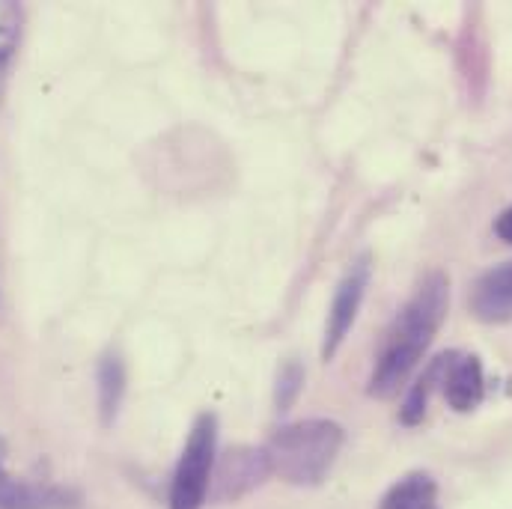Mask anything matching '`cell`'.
<instances>
[{
  "label": "cell",
  "instance_id": "7",
  "mask_svg": "<svg viewBox=\"0 0 512 509\" xmlns=\"http://www.w3.org/2000/svg\"><path fill=\"white\" fill-rule=\"evenodd\" d=\"M468 310L486 325H501L512 319V262H504L477 277L468 292Z\"/></svg>",
  "mask_w": 512,
  "mask_h": 509
},
{
  "label": "cell",
  "instance_id": "11",
  "mask_svg": "<svg viewBox=\"0 0 512 509\" xmlns=\"http://www.w3.org/2000/svg\"><path fill=\"white\" fill-rule=\"evenodd\" d=\"M126 390V370L117 355H108L99 367V408H102V423L108 426L117 417L120 399Z\"/></svg>",
  "mask_w": 512,
  "mask_h": 509
},
{
  "label": "cell",
  "instance_id": "4",
  "mask_svg": "<svg viewBox=\"0 0 512 509\" xmlns=\"http://www.w3.org/2000/svg\"><path fill=\"white\" fill-rule=\"evenodd\" d=\"M268 474H271V465H268L265 450L230 447L212 468L209 498L215 504H236L245 495H251L256 486H262Z\"/></svg>",
  "mask_w": 512,
  "mask_h": 509
},
{
  "label": "cell",
  "instance_id": "9",
  "mask_svg": "<svg viewBox=\"0 0 512 509\" xmlns=\"http://www.w3.org/2000/svg\"><path fill=\"white\" fill-rule=\"evenodd\" d=\"M450 358H453V352L438 355V358L423 370V376L411 384V390H408V396H405V402H402V408H399V420H402L405 426H417V423L426 417L429 396H432V390H435L438 384H444L447 367H450Z\"/></svg>",
  "mask_w": 512,
  "mask_h": 509
},
{
  "label": "cell",
  "instance_id": "13",
  "mask_svg": "<svg viewBox=\"0 0 512 509\" xmlns=\"http://www.w3.org/2000/svg\"><path fill=\"white\" fill-rule=\"evenodd\" d=\"M301 384H304V370L298 364H286L277 376V405L289 408L295 396L301 393Z\"/></svg>",
  "mask_w": 512,
  "mask_h": 509
},
{
  "label": "cell",
  "instance_id": "6",
  "mask_svg": "<svg viewBox=\"0 0 512 509\" xmlns=\"http://www.w3.org/2000/svg\"><path fill=\"white\" fill-rule=\"evenodd\" d=\"M81 492L69 486L15 480L0 468V509H81Z\"/></svg>",
  "mask_w": 512,
  "mask_h": 509
},
{
  "label": "cell",
  "instance_id": "3",
  "mask_svg": "<svg viewBox=\"0 0 512 509\" xmlns=\"http://www.w3.org/2000/svg\"><path fill=\"white\" fill-rule=\"evenodd\" d=\"M215 438H218L215 414H200L185 441V450L179 456L170 483V509H200L206 504L212 486V468H215Z\"/></svg>",
  "mask_w": 512,
  "mask_h": 509
},
{
  "label": "cell",
  "instance_id": "8",
  "mask_svg": "<svg viewBox=\"0 0 512 509\" xmlns=\"http://www.w3.org/2000/svg\"><path fill=\"white\" fill-rule=\"evenodd\" d=\"M444 396L450 402V408L456 411H474L483 402L486 384H483V364L477 355H459L453 352L447 376H444Z\"/></svg>",
  "mask_w": 512,
  "mask_h": 509
},
{
  "label": "cell",
  "instance_id": "10",
  "mask_svg": "<svg viewBox=\"0 0 512 509\" xmlns=\"http://www.w3.org/2000/svg\"><path fill=\"white\" fill-rule=\"evenodd\" d=\"M379 509H438V486L429 474H408L390 486Z\"/></svg>",
  "mask_w": 512,
  "mask_h": 509
},
{
  "label": "cell",
  "instance_id": "14",
  "mask_svg": "<svg viewBox=\"0 0 512 509\" xmlns=\"http://www.w3.org/2000/svg\"><path fill=\"white\" fill-rule=\"evenodd\" d=\"M495 233H498L507 245H512V206L507 212H501V218L495 221Z\"/></svg>",
  "mask_w": 512,
  "mask_h": 509
},
{
  "label": "cell",
  "instance_id": "2",
  "mask_svg": "<svg viewBox=\"0 0 512 509\" xmlns=\"http://www.w3.org/2000/svg\"><path fill=\"white\" fill-rule=\"evenodd\" d=\"M343 438V426L334 420L289 423L277 429L265 444L271 474L292 486H319L334 468Z\"/></svg>",
  "mask_w": 512,
  "mask_h": 509
},
{
  "label": "cell",
  "instance_id": "5",
  "mask_svg": "<svg viewBox=\"0 0 512 509\" xmlns=\"http://www.w3.org/2000/svg\"><path fill=\"white\" fill-rule=\"evenodd\" d=\"M370 274H373L370 256H361V259L352 262V268L340 280V286L334 292V304L328 310V325H325V343H322V358L325 361H331L337 355L346 334L352 331V325L358 319V310H361V301H364V292L370 286Z\"/></svg>",
  "mask_w": 512,
  "mask_h": 509
},
{
  "label": "cell",
  "instance_id": "12",
  "mask_svg": "<svg viewBox=\"0 0 512 509\" xmlns=\"http://www.w3.org/2000/svg\"><path fill=\"white\" fill-rule=\"evenodd\" d=\"M21 6L18 3H9V0H0V66L12 57L18 39H21Z\"/></svg>",
  "mask_w": 512,
  "mask_h": 509
},
{
  "label": "cell",
  "instance_id": "1",
  "mask_svg": "<svg viewBox=\"0 0 512 509\" xmlns=\"http://www.w3.org/2000/svg\"><path fill=\"white\" fill-rule=\"evenodd\" d=\"M447 307H450V280L444 271H429L417 283L414 295L399 310V316L393 319L384 337L382 355L376 361V370L367 387L370 396L390 399L405 384L411 370L420 364L423 352L429 349V343L435 340L438 328L444 325Z\"/></svg>",
  "mask_w": 512,
  "mask_h": 509
}]
</instances>
